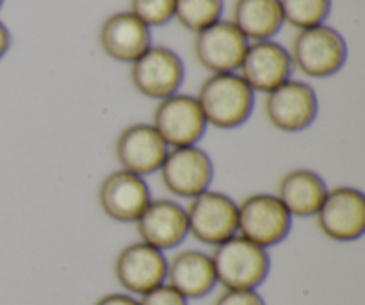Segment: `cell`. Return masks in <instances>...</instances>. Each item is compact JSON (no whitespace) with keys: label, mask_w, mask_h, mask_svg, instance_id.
Segmentation results:
<instances>
[{"label":"cell","mask_w":365,"mask_h":305,"mask_svg":"<svg viewBox=\"0 0 365 305\" xmlns=\"http://www.w3.org/2000/svg\"><path fill=\"white\" fill-rule=\"evenodd\" d=\"M196 100L207 125L230 131L241 127L252 116L255 91L234 71L212 74L202 82Z\"/></svg>","instance_id":"obj_1"},{"label":"cell","mask_w":365,"mask_h":305,"mask_svg":"<svg viewBox=\"0 0 365 305\" xmlns=\"http://www.w3.org/2000/svg\"><path fill=\"white\" fill-rule=\"evenodd\" d=\"M210 259L225 289H257L269 275L267 250L239 234L214 246Z\"/></svg>","instance_id":"obj_2"},{"label":"cell","mask_w":365,"mask_h":305,"mask_svg":"<svg viewBox=\"0 0 365 305\" xmlns=\"http://www.w3.org/2000/svg\"><path fill=\"white\" fill-rule=\"evenodd\" d=\"M292 68L312 79L331 77L344 66L348 59V45L341 32L321 24L303 29L292 38L291 50Z\"/></svg>","instance_id":"obj_3"},{"label":"cell","mask_w":365,"mask_h":305,"mask_svg":"<svg viewBox=\"0 0 365 305\" xmlns=\"http://www.w3.org/2000/svg\"><path fill=\"white\" fill-rule=\"evenodd\" d=\"M292 216L277 195L255 193L237 204V232L248 241L271 249L289 236Z\"/></svg>","instance_id":"obj_4"},{"label":"cell","mask_w":365,"mask_h":305,"mask_svg":"<svg viewBox=\"0 0 365 305\" xmlns=\"http://www.w3.org/2000/svg\"><path fill=\"white\" fill-rule=\"evenodd\" d=\"M189 234L203 245H220L237 234V204L221 191L200 193L185 207Z\"/></svg>","instance_id":"obj_5"},{"label":"cell","mask_w":365,"mask_h":305,"mask_svg":"<svg viewBox=\"0 0 365 305\" xmlns=\"http://www.w3.org/2000/svg\"><path fill=\"white\" fill-rule=\"evenodd\" d=\"M314 216L317 229L328 239L339 243L356 241L365 232V195L351 186L328 189Z\"/></svg>","instance_id":"obj_6"},{"label":"cell","mask_w":365,"mask_h":305,"mask_svg":"<svg viewBox=\"0 0 365 305\" xmlns=\"http://www.w3.org/2000/svg\"><path fill=\"white\" fill-rule=\"evenodd\" d=\"M159 174L164 188L171 195L191 200L210 189L214 164L209 154L200 146H178L168 150Z\"/></svg>","instance_id":"obj_7"},{"label":"cell","mask_w":365,"mask_h":305,"mask_svg":"<svg viewBox=\"0 0 365 305\" xmlns=\"http://www.w3.org/2000/svg\"><path fill=\"white\" fill-rule=\"evenodd\" d=\"M152 125L170 149L196 145L209 127L196 96L182 93L159 100Z\"/></svg>","instance_id":"obj_8"},{"label":"cell","mask_w":365,"mask_h":305,"mask_svg":"<svg viewBox=\"0 0 365 305\" xmlns=\"http://www.w3.org/2000/svg\"><path fill=\"white\" fill-rule=\"evenodd\" d=\"M319 102L312 86L302 81L284 82L267 93L264 100V114L277 131L302 132L317 118Z\"/></svg>","instance_id":"obj_9"},{"label":"cell","mask_w":365,"mask_h":305,"mask_svg":"<svg viewBox=\"0 0 365 305\" xmlns=\"http://www.w3.org/2000/svg\"><path fill=\"white\" fill-rule=\"evenodd\" d=\"M185 68L180 56L166 46H150L132 63L130 81L141 95L163 100L175 95L184 84Z\"/></svg>","instance_id":"obj_10"},{"label":"cell","mask_w":365,"mask_h":305,"mask_svg":"<svg viewBox=\"0 0 365 305\" xmlns=\"http://www.w3.org/2000/svg\"><path fill=\"white\" fill-rule=\"evenodd\" d=\"M168 259L164 252L135 241L120 250L114 261V275L125 291L145 295L166 282Z\"/></svg>","instance_id":"obj_11"},{"label":"cell","mask_w":365,"mask_h":305,"mask_svg":"<svg viewBox=\"0 0 365 305\" xmlns=\"http://www.w3.org/2000/svg\"><path fill=\"white\" fill-rule=\"evenodd\" d=\"M248 39L228 20H217L196 32L195 56L205 70L212 74H230L242 63Z\"/></svg>","instance_id":"obj_12"},{"label":"cell","mask_w":365,"mask_h":305,"mask_svg":"<svg viewBox=\"0 0 365 305\" xmlns=\"http://www.w3.org/2000/svg\"><path fill=\"white\" fill-rule=\"evenodd\" d=\"M134 224L139 241L160 252L177 249L189 234L185 207L170 199L150 200Z\"/></svg>","instance_id":"obj_13"},{"label":"cell","mask_w":365,"mask_h":305,"mask_svg":"<svg viewBox=\"0 0 365 305\" xmlns=\"http://www.w3.org/2000/svg\"><path fill=\"white\" fill-rule=\"evenodd\" d=\"M170 146L152 124H132L120 132L114 145L121 170L145 177L159 171Z\"/></svg>","instance_id":"obj_14"},{"label":"cell","mask_w":365,"mask_h":305,"mask_svg":"<svg viewBox=\"0 0 365 305\" xmlns=\"http://www.w3.org/2000/svg\"><path fill=\"white\" fill-rule=\"evenodd\" d=\"M152 200L145 177L127 170L107 175L98 188V202L103 213L120 224H134Z\"/></svg>","instance_id":"obj_15"},{"label":"cell","mask_w":365,"mask_h":305,"mask_svg":"<svg viewBox=\"0 0 365 305\" xmlns=\"http://www.w3.org/2000/svg\"><path fill=\"white\" fill-rule=\"evenodd\" d=\"M239 68L253 91L269 93L291 79L292 61L289 50L280 43L264 39L248 45Z\"/></svg>","instance_id":"obj_16"},{"label":"cell","mask_w":365,"mask_h":305,"mask_svg":"<svg viewBox=\"0 0 365 305\" xmlns=\"http://www.w3.org/2000/svg\"><path fill=\"white\" fill-rule=\"evenodd\" d=\"M100 45L110 59L118 63H134L152 46V34L138 16L114 13L100 27Z\"/></svg>","instance_id":"obj_17"},{"label":"cell","mask_w":365,"mask_h":305,"mask_svg":"<svg viewBox=\"0 0 365 305\" xmlns=\"http://www.w3.org/2000/svg\"><path fill=\"white\" fill-rule=\"evenodd\" d=\"M168 284L185 300H198L209 295L217 284L216 271L209 254L182 250L168 261Z\"/></svg>","instance_id":"obj_18"},{"label":"cell","mask_w":365,"mask_h":305,"mask_svg":"<svg viewBox=\"0 0 365 305\" xmlns=\"http://www.w3.org/2000/svg\"><path fill=\"white\" fill-rule=\"evenodd\" d=\"M327 193V181L317 171L296 168L278 181L274 195L292 218H309L317 213Z\"/></svg>","instance_id":"obj_19"},{"label":"cell","mask_w":365,"mask_h":305,"mask_svg":"<svg viewBox=\"0 0 365 305\" xmlns=\"http://www.w3.org/2000/svg\"><path fill=\"white\" fill-rule=\"evenodd\" d=\"M232 24L246 39H271L282 29L284 14L278 0H235Z\"/></svg>","instance_id":"obj_20"},{"label":"cell","mask_w":365,"mask_h":305,"mask_svg":"<svg viewBox=\"0 0 365 305\" xmlns=\"http://www.w3.org/2000/svg\"><path fill=\"white\" fill-rule=\"evenodd\" d=\"M223 0H175V18L184 29L200 32L221 20Z\"/></svg>","instance_id":"obj_21"},{"label":"cell","mask_w":365,"mask_h":305,"mask_svg":"<svg viewBox=\"0 0 365 305\" xmlns=\"http://www.w3.org/2000/svg\"><path fill=\"white\" fill-rule=\"evenodd\" d=\"M284 21L292 27L310 29L321 25L331 11V0H278Z\"/></svg>","instance_id":"obj_22"},{"label":"cell","mask_w":365,"mask_h":305,"mask_svg":"<svg viewBox=\"0 0 365 305\" xmlns=\"http://www.w3.org/2000/svg\"><path fill=\"white\" fill-rule=\"evenodd\" d=\"M130 13L146 27H160L175 16V0H130Z\"/></svg>","instance_id":"obj_23"},{"label":"cell","mask_w":365,"mask_h":305,"mask_svg":"<svg viewBox=\"0 0 365 305\" xmlns=\"http://www.w3.org/2000/svg\"><path fill=\"white\" fill-rule=\"evenodd\" d=\"M138 302L139 305H187V300L166 282L141 295Z\"/></svg>","instance_id":"obj_24"},{"label":"cell","mask_w":365,"mask_h":305,"mask_svg":"<svg viewBox=\"0 0 365 305\" xmlns=\"http://www.w3.org/2000/svg\"><path fill=\"white\" fill-rule=\"evenodd\" d=\"M214 305H266L257 289H225Z\"/></svg>","instance_id":"obj_25"},{"label":"cell","mask_w":365,"mask_h":305,"mask_svg":"<svg viewBox=\"0 0 365 305\" xmlns=\"http://www.w3.org/2000/svg\"><path fill=\"white\" fill-rule=\"evenodd\" d=\"M95 305H139L138 300L130 295H123V293H109L98 299Z\"/></svg>","instance_id":"obj_26"},{"label":"cell","mask_w":365,"mask_h":305,"mask_svg":"<svg viewBox=\"0 0 365 305\" xmlns=\"http://www.w3.org/2000/svg\"><path fill=\"white\" fill-rule=\"evenodd\" d=\"M11 46V34H9V29L0 21V59L6 56V52L9 50Z\"/></svg>","instance_id":"obj_27"},{"label":"cell","mask_w":365,"mask_h":305,"mask_svg":"<svg viewBox=\"0 0 365 305\" xmlns=\"http://www.w3.org/2000/svg\"><path fill=\"white\" fill-rule=\"evenodd\" d=\"M2 4H4V0H0V7H2Z\"/></svg>","instance_id":"obj_28"}]
</instances>
